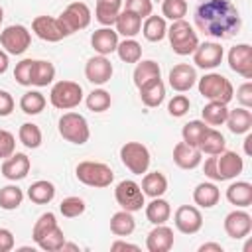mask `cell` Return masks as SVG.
I'll use <instances>...</instances> for the list:
<instances>
[{"label":"cell","instance_id":"obj_58","mask_svg":"<svg viewBox=\"0 0 252 252\" xmlns=\"http://www.w3.org/2000/svg\"><path fill=\"white\" fill-rule=\"evenodd\" d=\"M250 142H252V134H248L246 140H244V152H246V156L252 154V150H250Z\"/></svg>","mask_w":252,"mask_h":252},{"label":"cell","instance_id":"obj_30","mask_svg":"<svg viewBox=\"0 0 252 252\" xmlns=\"http://www.w3.org/2000/svg\"><path fill=\"white\" fill-rule=\"evenodd\" d=\"M28 197L35 205H47L55 197V185L47 179H37L28 187Z\"/></svg>","mask_w":252,"mask_h":252},{"label":"cell","instance_id":"obj_23","mask_svg":"<svg viewBox=\"0 0 252 252\" xmlns=\"http://www.w3.org/2000/svg\"><path fill=\"white\" fill-rule=\"evenodd\" d=\"M140 98H142L144 106H148V108L159 106L163 102V98H165V85H163L161 77L142 85L140 87Z\"/></svg>","mask_w":252,"mask_h":252},{"label":"cell","instance_id":"obj_54","mask_svg":"<svg viewBox=\"0 0 252 252\" xmlns=\"http://www.w3.org/2000/svg\"><path fill=\"white\" fill-rule=\"evenodd\" d=\"M14 110V98L8 91H0V116H10Z\"/></svg>","mask_w":252,"mask_h":252},{"label":"cell","instance_id":"obj_50","mask_svg":"<svg viewBox=\"0 0 252 252\" xmlns=\"http://www.w3.org/2000/svg\"><path fill=\"white\" fill-rule=\"evenodd\" d=\"M124 10H130L140 18H148L154 10V4L152 0H124Z\"/></svg>","mask_w":252,"mask_h":252},{"label":"cell","instance_id":"obj_41","mask_svg":"<svg viewBox=\"0 0 252 252\" xmlns=\"http://www.w3.org/2000/svg\"><path fill=\"white\" fill-rule=\"evenodd\" d=\"M24 201V191L18 185H4L0 187V209L4 211H14L22 205Z\"/></svg>","mask_w":252,"mask_h":252},{"label":"cell","instance_id":"obj_3","mask_svg":"<svg viewBox=\"0 0 252 252\" xmlns=\"http://www.w3.org/2000/svg\"><path fill=\"white\" fill-rule=\"evenodd\" d=\"M167 37L173 53L177 55H191L199 45V35L193 26L185 20H175L167 28Z\"/></svg>","mask_w":252,"mask_h":252},{"label":"cell","instance_id":"obj_5","mask_svg":"<svg viewBox=\"0 0 252 252\" xmlns=\"http://www.w3.org/2000/svg\"><path fill=\"white\" fill-rule=\"evenodd\" d=\"M59 134H61L63 140H67L71 144H77V146H83L91 138V128H89V122L83 114L65 112L59 118Z\"/></svg>","mask_w":252,"mask_h":252},{"label":"cell","instance_id":"obj_51","mask_svg":"<svg viewBox=\"0 0 252 252\" xmlns=\"http://www.w3.org/2000/svg\"><path fill=\"white\" fill-rule=\"evenodd\" d=\"M16 152V138L12 132L0 128V159L10 158Z\"/></svg>","mask_w":252,"mask_h":252},{"label":"cell","instance_id":"obj_10","mask_svg":"<svg viewBox=\"0 0 252 252\" xmlns=\"http://www.w3.org/2000/svg\"><path fill=\"white\" fill-rule=\"evenodd\" d=\"M144 191L142 187L134 181V179H124L116 185L114 189V199L116 203L120 205V209L124 211H130V213H136V211H142V207L146 205L144 203Z\"/></svg>","mask_w":252,"mask_h":252},{"label":"cell","instance_id":"obj_14","mask_svg":"<svg viewBox=\"0 0 252 252\" xmlns=\"http://www.w3.org/2000/svg\"><path fill=\"white\" fill-rule=\"evenodd\" d=\"M114 67L106 55H94L85 63V77L93 85H104L112 79Z\"/></svg>","mask_w":252,"mask_h":252},{"label":"cell","instance_id":"obj_24","mask_svg":"<svg viewBox=\"0 0 252 252\" xmlns=\"http://www.w3.org/2000/svg\"><path fill=\"white\" fill-rule=\"evenodd\" d=\"M226 126L232 134H248L250 128H252V112L244 106H238L234 110H228V116H226Z\"/></svg>","mask_w":252,"mask_h":252},{"label":"cell","instance_id":"obj_39","mask_svg":"<svg viewBox=\"0 0 252 252\" xmlns=\"http://www.w3.org/2000/svg\"><path fill=\"white\" fill-rule=\"evenodd\" d=\"M18 140H20L26 148L35 150V148L41 146L43 134H41V130H39L37 124H33V122H24V124L20 126V130H18Z\"/></svg>","mask_w":252,"mask_h":252},{"label":"cell","instance_id":"obj_17","mask_svg":"<svg viewBox=\"0 0 252 252\" xmlns=\"http://www.w3.org/2000/svg\"><path fill=\"white\" fill-rule=\"evenodd\" d=\"M250 230H252V217L246 211H230L224 217V232L230 238L234 240L246 238Z\"/></svg>","mask_w":252,"mask_h":252},{"label":"cell","instance_id":"obj_46","mask_svg":"<svg viewBox=\"0 0 252 252\" xmlns=\"http://www.w3.org/2000/svg\"><path fill=\"white\" fill-rule=\"evenodd\" d=\"M161 14H163V18H167L171 22L183 20V16L187 14V0H163Z\"/></svg>","mask_w":252,"mask_h":252},{"label":"cell","instance_id":"obj_33","mask_svg":"<svg viewBox=\"0 0 252 252\" xmlns=\"http://www.w3.org/2000/svg\"><path fill=\"white\" fill-rule=\"evenodd\" d=\"M199 150H201V154L217 156V154H220V152L226 150V140H224V136L219 130H215V128L209 126V130L205 132V136H203V140L199 144Z\"/></svg>","mask_w":252,"mask_h":252},{"label":"cell","instance_id":"obj_4","mask_svg":"<svg viewBox=\"0 0 252 252\" xmlns=\"http://www.w3.org/2000/svg\"><path fill=\"white\" fill-rule=\"evenodd\" d=\"M75 175L83 185H89V187H108L114 181V171L110 169V165L102 161H91V159L81 161L75 167Z\"/></svg>","mask_w":252,"mask_h":252},{"label":"cell","instance_id":"obj_44","mask_svg":"<svg viewBox=\"0 0 252 252\" xmlns=\"http://www.w3.org/2000/svg\"><path fill=\"white\" fill-rule=\"evenodd\" d=\"M35 244H37L41 250L57 252V250H61V248H63V244H65V234H63V230H61V228H59V224H57V226H53L47 234H43Z\"/></svg>","mask_w":252,"mask_h":252},{"label":"cell","instance_id":"obj_12","mask_svg":"<svg viewBox=\"0 0 252 252\" xmlns=\"http://www.w3.org/2000/svg\"><path fill=\"white\" fill-rule=\"evenodd\" d=\"M173 222H175V228L179 232H183V234H195L203 226V215L193 205H181V207H177V211L173 215Z\"/></svg>","mask_w":252,"mask_h":252},{"label":"cell","instance_id":"obj_21","mask_svg":"<svg viewBox=\"0 0 252 252\" xmlns=\"http://www.w3.org/2000/svg\"><path fill=\"white\" fill-rule=\"evenodd\" d=\"M91 45H93V49L98 55H110V53H114L116 47H118V33H116V30H112L108 26H102L100 30L93 32Z\"/></svg>","mask_w":252,"mask_h":252},{"label":"cell","instance_id":"obj_55","mask_svg":"<svg viewBox=\"0 0 252 252\" xmlns=\"http://www.w3.org/2000/svg\"><path fill=\"white\" fill-rule=\"evenodd\" d=\"M110 250H140L138 244H130V242H124V240H116L110 244Z\"/></svg>","mask_w":252,"mask_h":252},{"label":"cell","instance_id":"obj_40","mask_svg":"<svg viewBox=\"0 0 252 252\" xmlns=\"http://www.w3.org/2000/svg\"><path fill=\"white\" fill-rule=\"evenodd\" d=\"M116 53L124 63H138L142 59V45L134 37H124V41H118Z\"/></svg>","mask_w":252,"mask_h":252},{"label":"cell","instance_id":"obj_13","mask_svg":"<svg viewBox=\"0 0 252 252\" xmlns=\"http://www.w3.org/2000/svg\"><path fill=\"white\" fill-rule=\"evenodd\" d=\"M32 30L39 39L49 41V43H55V41H61L63 37H67L59 20L51 18V16H35L32 22Z\"/></svg>","mask_w":252,"mask_h":252},{"label":"cell","instance_id":"obj_38","mask_svg":"<svg viewBox=\"0 0 252 252\" xmlns=\"http://www.w3.org/2000/svg\"><path fill=\"white\" fill-rule=\"evenodd\" d=\"M207 130H209V124H205L203 120H191L181 128V138H183L185 144H189L193 148H199Z\"/></svg>","mask_w":252,"mask_h":252},{"label":"cell","instance_id":"obj_11","mask_svg":"<svg viewBox=\"0 0 252 252\" xmlns=\"http://www.w3.org/2000/svg\"><path fill=\"white\" fill-rule=\"evenodd\" d=\"M244 169V159L240 154L232 150H224L215 156V171H217V181H228L240 175Z\"/></svg>","mask_w":252,"mask_h":252},{"label":"cell","instance_id":"obj_57","mask_svg":"<svg viewBox=\"0 0 252 252\" xmlns=\"http://www.w3.org/2000/svg\"><path fill=\"white\" fill-rule=\"evenodd\" d=\"M8 65H10V59H8V53L4 49H0V75L8 71Z\"/></svg>","mask_w":252,"mask_h":252},{"label":"cell","instance_id":"obj_6","mask_svg":"<svg viewBox=\"0 0 252 252\" xmlns=\"http://www.w3.org/2000/svg\"><path fill=\"white\" fill-rule=\"evenodd\" d=\"M83 100V87L75 81H57L51 87L49 102L59 110H71Z\"/></svg>","mask_w":252,"mask_h":252},{"label":"cell","instance_id":"obj_26","mask_svg":"<svg viewBox=\"0 0 252 252\" xmlns=\"http://www.w3.org/2000/svg\"><path fill=\"white\" fill-rule=\"evenodd\" d=\"M114 26H116V33L124 37H134L142 32V18L130 10H120Z\"/></svg>","mask_w":252,"mask_h":252},{"label":"cell","instance_id":"obj_15","mask_svg":"<svg viewBox=\"0 0 252 252\" xmlns=\"http://www.w3.org/2000/svg\"><path fill=\"white\" fill-rule=\"evenodd\" d=\"M222 57H224V51L220 43H215V41L199 43L197 49L193 51V63L199 69H215L220 65Z\"/></svg>","mask_w":252,"mask_h":252},{"label":"cell","instance_id":"obj_9","mask_svg":"<svg viewBox=\"0 0 252 252\" xmlns=\"http://www.w3.org/2000/svg\"><path fill=\"white\" fill-rule=\"evenodd\" d=\"M91 18H93L91 8H89L85 2H73V4H69V6L61 12V16H59L57 20H59V24L63 26L65 33L71 35V33H75V32H79V30H85V28L91 24Z\"/></svg>","mask_w":252,"mask_h":252},{"label":"cell","instance_id":"obj_22","mask_svg":"<svg viewBox=\"0 0 252 252\" xmlns=\"http://www.w3.org/2000/svg\"><path fill=\"white\" fill-rule=\"evenodd\" d=\"M201 150L199 148H193L185 142H177L175 148H173V161L177 167L181 169H195L201 165Z\"/></svg>","mask_w":252,"mask_h":252},{"label":"cell","instance_id":"obj_43","mask_svg":"<svg viewBox=\"0 0 252 252\" xmlns=\"http://www.w3.org/2000/svg\"><path fill=\"white\" fill-rule=\"evenodd\" d=\"M110 102H112L110 93L104 91V89H94V91H91V93L87 94V98H85L87 108L93 110V112H104V110H108V108H110Z\"/></svg>","mask_w":252,"mask_h":252},{"label":"cell","instance_id":"obj_19","mask_svg":"<svg viewBox=\"0 0 252 252\" xmlns=\"http://www.w3.org/2000/svg\"><path fill=\"white\" fill-rule=\"evenodd\" d=\"M30 167H32L30 158L26 154L14 152L10 158H6L2 161V175L8 181H20V179H24L30 173Z\"/></svg>","mask_w":252,"mask_h":252},{"label":"cell","instance_id":"obj_20","mask_svg":"<svg viewBox=\"0 0 252 252\" xmlns=\"http://www.w3.org/2000/svg\"><path fill=\"white\" fill-rule=\"evenodd\" d=\"M146 248L150 252H169L173 248V230L165 224H154L146 236Z\"/></svg>","mask_w":252,"mask_h":252},{"label":"cell","instance_id":"obj_1","mask_svg":"<svg viewBox=\"0 0 252 252\" xmlns=\"http://www.w3.org/2000/svg\"><path fill=\"white\" fill-rule=\"evenodd\" d=\"M195 26L205 35L226 39L240 32L242 20L232 0H201L195 8Z\"/></svg>","mask_w":252,"mask_h":252},{"label":"cell","instance_id":"obj_36","mask_svg":"<svg viewBox=\"0 0 252 252\" xmlns=\"http://www.w3.org/2000/svg\"><path fill=\"white\" fill-rule=\"evenodd\" d=\"M55 79V67L51 61L45 59H33V69H32V85L35 87H47Z\"/></svg>","mask_w":252,"mask_h":252},{"label":"cell","instance_id":"obj_32","mask_svg":"<svg viewBox=\"0 0 252 252\" xmlns=\"http://www.w3.org/2000/svg\"><path fill=\"white\" fill-rule=\"evenodd\" d=\"M171 217V207L165 199L161 197H154L148 205H146V219L152 224H165Z\"/></svg>","mask_w":252,"mask_h":252},{"label":"cell","instance_id":"obj_29","mask_svg":"<svg viewBox=\"0 0 252 252\" xmlns=\"http://www.w3.org/2000/svg\"><path fill=\"white\" fill-rule=\"evenodd\" d=\"M220 199V191L215 183H199L193 189V201L201 209H213Z\"/></svg>","mask_w":252,"mask_h":252},{"label":"cell","instance_id":"obj_52","mask_svg":"<svg viewBox=\"0 0 252 252\" xmlns=\"http://www.w3.org/2000/svg\"><path fill=\"white\" fill-rule=\"evenodd\" d=\"M236 98H238V102H240L244 108H250V106H252V83H250V81L242 83V85L236 89Z\"/></svg>","mask_w":252,"mask_h":252},{"label":"cell","instance_id":"obj_27","mask_svg":"<svg viewBox=\"0 0 252 252\" xmlns=\"http://www.w3.org/2000/svg\"><path fill=\"white\" fill-rule=\"evenodd\" d=\"M122 8V0H96L94 6V18L98 24L112 28Z\"/></svg>","mask_w":252,"mask_h":252},{"label":"cell","instance_id":"obj_2","mask_svg":"<svg viewBox=\"0 0 252 252\" xmlns=\"http://www.w3.org/2000/svg\"><path fill=\"white\" fill-rule=\"evenodd\" d=\"M199 87V93L203 98L207 100H215V102H222V104H228L234 96V87L232 83L220 75V73H207L199 79L197 83Z\"/></svg>","mask_w":252,"mask_h":252},{"label":"cell","instance_id":"obj_25","mask_svg":"<svg viewBox=\"0 0 252 252\" xmlns=\"http://www.w3.org/2000/svg\"><path fill=\"white\" fill-rule=\"evenodd\" d=\"M226 201L234 207H250L252 205V185L248 181H234L226 187Z\"/></svg>","mask_w":252,"mask_h":252},{"label":"cell","instance_id":"obj_45","mask_svg":"<svg viewBox=\"0 0 252 252\" xmlns=\"http://www.w3.org/2000/svg\"><path fill=\"white\" fill-rule=\"evenodd\" d=\"M85 209H87L85 201H83L81 197H75V195L65 197V199L61 201V205H59L61 215H63V217H67V219H75V217L83 215V213H85Z\"/></svg>","mask_w":252,"mask_h":252},{"label":"cell","instance_id":"obj_34","mask_svg":"<svg viewBox=\"0 0 252 252\" xmlns=\"http://www.w3.org/2000/svg\"><path fill=\"white\" fill-rule=\"evenodd\" d=\"M136 228V220L130 211H118L110 217V232L114 236H130Z\"/></svg>","mask_w":252,"mask_h":252},{"label":"cell","instance_id":"obj_59","mask_svg":"<svg viewBox=\"0 0 252 252\" xmlns=\"http://www.w3.org/2000/svg\"><path fill=\"white\" fill-rule=\"evenodd\" d=\"M2 20H4V10H2V6H0V26H2Z\"/></svg>","mask_w":252,"mask_h":252},{"label":"cell","instance_id":"obj_7","mask_svg":"<svg viewBox=\"0 0 252 252\" xmlns=\"http://www.w3.org/2000/svg\"><path fill=\"white\" fill-rule=\"evenodd\" d=\"M120 161L132 173L142 175V173L148 171L150 161H152V156H150V150L142 142H126L120 148Z\"/></svg>","mask_w":252,"mask_h":252},{"label":"cell","instance_id":"obj_53","mask_svg":"<svg viewBox=\"0 0 252 252\" xmlns=\"http://www.w3.org/2000/svg\"><path fill=\"white\" fill-rule=\"evenodd\" d=\"M14 246H16V240H14L12 230L0 228V252H10L14 250Z\"/></svg>","mask_w":252,"mask_h":252},{"label":"cell","instance_id":"obj_37","mask_svg":"<svg viewBox=\"0 0 252 252\" xmlns=\"http://www.w3.org/2000/svg\"><path fill=\"white\" fill-rule=\"evenodd\" d=\"M203 122L209 124V126H220L224 124L226 116H228V108L226 104L222 102H215V100H209L205 106H203Z\"/></svg>","mask_w":252,"mask_h":252},{"label":"cell","instance_id":"obj_48","mask_svg":"<svg viewBox=\"0 0 252 252\" xmlns=\"http://www.w3.org/2000/svg\"><path fill=\"white\" fill-rule=\"evenodd\" d=\"M32 69H33V59H22L20 63H16V69H14L16 83L22 87H30L32 85Z\"/></svg>","mask_w":252,"mask_h":252},{"label":"cell","instance_id":"obj_8","mask_svg":"<svg viewBox=\"0 0 252 252\" xmlns=\"http://www.w3.org/2000/svg\"><path fill=\"white\" fill-rule=\"evenodd\" d=\"M32 43V33L26 26L14 24L0 32V45L8 55H22Z\"/></svg>","mask_w":252,"mask_h":252},{"label":"cell","instance_id":"obj_56","mask_svg":"<svg viewBox=\"0 0 252 252\" xmlns=\"http://www.w3.org/2000/svg\"><path fill=\"white\" fill-rule=\"evenodd\" d=\"M199 252H222V246L217 242H205L199 246Z\"/></svg>","mask_w":252,"mask_h":252},{"label":"cell","instance_id":"obj_35","mask_svg":"<svg viewBox=\"0 0 252 252\" xmlns=\"http://www.w3.org/2000/svg\"><path fill=\"white\" fill-rule=\"evenodd\" d=\"M142 33L148 41H161L167 35V24L163 16H148L144 26H142Z\"/></svg>","mask_w":252,"mask_h":252},{"label":"cell","instance_id":"obj_31","mask_svg":"<svg viewBox=\"0 0 252 252\" xmlns=\"http://www.w3.org/2000/svg\"><path fill=\"white\" fill-rule=\"evenodd\" d=\"M142 191L144 195L148 197H161L165 191H167V177L161 173V171H146L144 179H142Z\"/></svg>","mask_w":252,"mask_h":252},{"label":"cell","instance_id":"obj_49","mask_svg":"<svg viewBox=\"0 0 252 252\" xmlns=\"http://www.w3.org/2000/svg\"><path fill=\"white\" fill-rule=\"evenodd\" d=\"M191 108V100L185 96V94H175L169 104H167V112L173 116V118H181L187 114V110Z\"/></svg>","mask_w":252,"mask_h":252},{"label":"cell","instance_id":"obj_16","mask_svg":"<svg viewBox=\"0 0 252 252\" xmlns=\"http://www.w3.org/2000/svg\"><path fill=\"white\" fill-rule=\"evenodd\" d=\"M228 67L236 75H240L244 79H252V47L248 43H238V45L230 47Z\"/></svg>","mask_w":252,"mask_h":252},{"label":"cell","instance_id":"obj_47","mask_svg":"<svg viewBox=\"0 0 252 252\" xmlns=\"http://www.w3.org/2000/svg\"><path fill=\"white\" fill-rule=\"evenodd\" d=\"M53 226H57V219H55V215L53 213H43L37 220H35V224H33V228H32V238H33V242H37L43 234H47Z\"/></svg>","mask_w":252,"mask_h":252},{"label":"cell","instance_id":"obj_42","mask_svg":"<svg viewBox=\"0 0 252 252\" xmlns=\"http://www.w3.org/2000/svg\"><path fill=\"white\" fill-rule=\"evenodd\" d=\"M45 104H47V100H45V96L39 91H28L20 98V108L26 114H32V116L33 114H39L45 108Z\"/></svg>","mask_w":252,"mask_h":252},{"label":"cell","instance_id":"obj_28","mask_svg":"<svg viewBox=\"0 0 252 252\" xmlns=\"http://www.w3.org/2000/svg\"><path fill=\"white\" fill-rule=\"evenodd\" d=\"M159 77H161V69H159V65L154 59H142V61H138L136 63V69H134V75H132L134 85L138 89L142 85L154 81V79H159Z\"/></svg>","mask_w":252,"mask_h":252},{"label":"cell","instance_id":"obj_18","mask_svg":"<svg viewBox=\"0 0 252 252\" xmlns=\"http://www.w3.org/2000/svg\"><path fill=\"white\" fill-rule=\"evenodd\" d=\"M197 83V71L189 63H177L169 71V87L177 93H187Z\"/></svg>","mask_w":252,"mask_h":252}]
</instances>
